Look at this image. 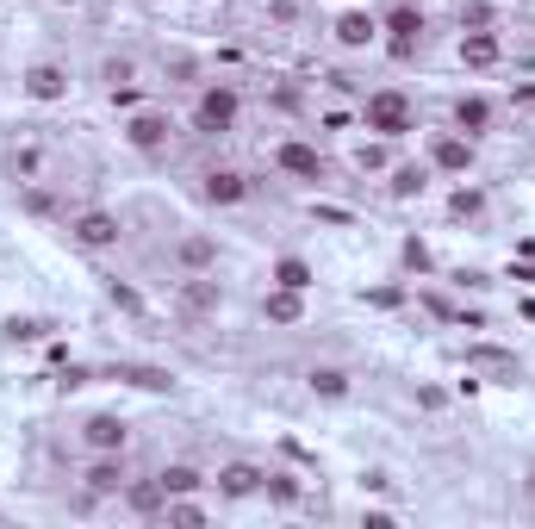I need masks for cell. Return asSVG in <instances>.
<instances>
[{
	"label": "cell",
	"instance_id": "obj_25",
	"mask_svg": "<svg viewBox=\"0 0 535 529\" xmlns=\"http://www.w3.org/2000/svg\"><path fill=\"white\" fill-rule=\"evenodd\" d=\"M312 393L318 399H349V374L343 368H312Z\"/></svg>",
	"mask_w": 535,
	"mask_h": 529
},
{
	"label": "cell",
	"instance_id": "obj_33",
	"mask_svg": "<svg viewBox=\"0 0 535 529\" xmlns=\"http://www.w3.org/2000/svg\"><path fill=\"white\" fill-rule=\"evenodd\" d=\"M517 100H523V106H535V88H517Z\"/></svg>",
	"mask_w": 535,
	"mask_h": 529
},
{
	"label": "cell",
	"instance_id": "obj_29",
	"mask_svg": "<svg viewBox=\"0 0 535 529\" xmlns=\"http://www.w3.org/2000/svg\"><path fill=\"white\" fill-rule=\"evenodd\" d=\"M162 517H168V523H200V517H206V505H187V498H168V505H162Z\"/></svg>",
	"mask_w": 535,
	"mask_h": 529
},
{
	"label": "cell",
	"instance_id": "obj_32",
	"mask_svg": "<svg viewBox=\"0 0 535 529\" xmlns=\"http://www.w3.org/2000/svg\"><path fill=\"white\" fill-rule=\"evenodd\" d=\"M106 81H112V88H125V81H131V63L119 57V63H106Z\"/></svg>",
	"mask_w": 535,
	"mask_h": 529
},
{
	"label": "cell",
	"instance_id": "obj_1",
	"mask_svg": "<svg viewBox=\"0 0 535 529\" xmlns=\"http://www.w3.org/2000/svg\"><path fill=\"white\" fill-rule=\"evenodd\" d=\"M237 119H243V94L231 88V81H206L200 100H193V131L224 137V131H237Z\"/></svg>",
	"mask_w": 535,
	"mask_h": 529
},
{
	"label": "cell",
	"instance_id": "obj_31",
	"mask_svg": "<svg viewBox=\"0 0 535 529\" xmlns=\"http://www.w3.org/2000/svg\"><path fill=\"white\" fill-rule=\"evenodd\" d=\"M405 268H417V274H430V249H424V243H417V237L405 243Z\"/></svg>",
	"mask_w": 535,
	"mask_h": 529
},
{
	"label": "cell",
	"instance_id": "obj_27",
	"mask_svg": "<svg viewBox=\"0 0 535 529\" xmlns=\"http://www.w3.org/2000/svg\"><path fill=\"white\" fill-rule=\"evenodd\" d=\"M262 492L274 498V505H299V480H293V473H268Z\"/></svg>",
	"mask_w": 535,
	"mask_h": 529
},
{
	"label": "cell",
	"instance_id": "obj_5",
	"mask_svg": "<svg viewBox=\"0 0 535 529\" xmlns=\"http://www.w3.org/2000/svg\"><path fill=\"white\" fill-rule=\"evenodd\" d=\"M69 237H75L81 249H119L125 231H119V218H112V212L94 206V212H75V218H69Z\"/></svg>",
	"mask_w": 535,
	"mask_h": 529
},
{
	"label": "cell",
	"instance_id": "obj_15",
	"mask_svg": "<svg viewBox=\"0 0 535 529\" xmlns=\"http://www.w3.org/2000/svg\"><path fill=\"white\" fill-rule=\"evenodd\" d=\"M330 32H336V44H343V50H368V44L380 38V19H374V13H361V7H349L343 19L330 25Z\"/></svg>",
	"mask_w": 535,
	"mask_h": 529
},
{
	"label": "cell",
	"instance_id": "obj_2",
	"mask_svg": "<svg viewBox=\"0 0 535 529\" xmlns=\"http://www.w3.org/2000/svg\"><path fill=\"white\" fill-rule=\"evenodd\" d=\"M361 125L392 144V137H405V131L417 125V113H411V100H405L399 88H374L368 100H361Z\"/></svg>",
	"mask_w": 535,
	"mask_h": 529
},
{
	"label": "cell",
	"instance_id": "obj_12",
	"mask_svg": "<svg viewBox=\"0 0 535 529\" xmlns=\"http://www.w3.org/2000/svg\"><path fill=\"white\" fill-rule=\"evenodd\" d=\"M461 63H467V69H498V63H504V38L492 32V25H480V32H461Z\"/></svg>",
	"mask_w": 535,
	"mask_h": 529
},
{
	"label": "cell",
	"instance_id": "obj_28",
	"mask_svg": "<svg viewBox=\"0 0 535 529\" xmlns=\"http://www.w3.org/2000/svg\"><path fill=\"white\" fill-rule=\"evenodd\" d=\"M38 337H44L38 318H7V343H38Z\"/></svg>",
	"mask_w": 535,
	"mask_h": 529
},
{
	"label": "cell",
	"instance_id": "obj_26",
	"mask_svg": "<svg viewBox=\"0 0 535 529\" xmlns=\"http://www.w3.org/2000/svg\"><path fill=\"white\" fill-rule=\"evenodd\" d=\"M119 380H131V386H144V393H168V386H175V380H168L162 368H119Z\"/></svg>",
	"mask_w": 535,
	"mask_h": 529
},
{
	"label": "cell",
	"instance_id": "obj_22",
	"mask_svg": "<svg viewBox=\"0 0 535 529\" xmlns=\"http://www.w3.org/2000/svg\"><path fill=\"white\" fill-rule=\"evenodd\" d=\"M486 212V187H455V193H448V218H480Z\"/></svg>",
	"mask_w": 535,
	"mask_h": 529
},
{
	"label": "cell",
	"instance_id": "obj_6",
	"mask_svg": "<svg viewBox=\"0 0 535 529\" xmlns=\"http://www.w3.org/2000/svg\"><path fill=\"white\" fill-rule=\"evenodd\" d=\"M81 442H88L94 455H125L131 430H125V417H119V411H94L88 424H81Z\"/></svg>",
	"mask_w": 535,
	"mask_h": 529
},
{
	"label": "cell",
	"instance_id": "obj_13",
	"mask_svg": "<svg viewBox=\"0 0 535 529\" xmlns=\"http://www.w3.org/2000/svg\"><path fill=\"white\" fill-rule=\"evenodd\" d=\"M262 480H268V473L256 461H231V467H218V498H256Z\"/></svg>",
	"mask_w": 535,
	"mask_h": 529
},
{
	"label": "cell",
	"instance_id": "obj_4",
	"mask_svg": "<svg viewBox=\"0 0 535 529\" xmlns=\"http://www.w3.org/2000/svg\"><path fill=\"white\" fill-rule=\"evenodd\" d=\"M274 169L293 175V181H324V156H318V144H305V137H280Z\"/></svg>",
	"mask_w": 535,
	"mask_h": 529
},
{
	"label": "cell",
	"instance_id": "obj_11",
	"mask_svg": "<svg viewBox=\"0 0 535 529\" xmlns=\"http://www.w3.org/2000/svg\"><path fill=\"white\" fill-rule=\"evenodd\" d=\"M81 480H88V492H94V498H119V492H125V480H131V473H125V455H94Z\"/></svg>",
	"mask_w": 535,
	"mask_h": 529
},
{
	"label": "cell",
	"instance_id": "obj_24",
	"mask_svg": "<svg viewBox=\"0 0 535 529\" xmlns=\"http://www.w3.org/2000/svg\"><path fill=\"white\" fill-rule=\"evenodd\" d=\"M467 361H473V368H498V374H511V380H517V355H511V349L480 343V349H467Z\"/></svg>",
	"mask_w": 535,
	"mask_h": 529
},
{
	"label": "cell",
	"instance_id": "obj_3",
	"mask_svg": "<svg viewBox=\"0 0 535 529\" xmlns=\"http://www.w3.org/2000/svg\"><path fill=\"white\" fill-rule=\"evenodd\" d=\"M380 32H386V50L399 63H411L417 57V44H424V7H411V0H399L386 19H380Z\"/></svg>",
	"mask_w": 535,
	"mask_h": 529
},
{
	"label": "cell",
	"instance_id": "obj_7",
	"mask_svg": "<svg viewBox=\"0 0 535 529\" xmlns=\"http://www.w3.org/2000/svg\"><path fill=\"white\" fill-rule=\"evenodd\" d=\"M430 169H442V175H473V137H461V131H442L436 144H430Z\"/></svg>",
	"mask_w": 535,
	"mask_h": 529
},
{
	"label": "cell",
	"instance_id": "obj_8",
	"mask_svg": "<svg viewBox=\"0 0 535 529\" xmlns=\"http://www.w3.org/2000/svg\"><path fill=\"white\" fill-rule=\"evenodd\" d=\"M168 137H175V125H168L162 113H137V119L125 125V144H131L137 156H162V150H168Z\"/></svg>",
	"mask_w": 535,
	"mask_h": 529
},
{
	"label": "cell",
	"instance_id": "obj_19",
	"mask_svg": "<svg viewBox=\"0 0 535 529\" xmlns=\"http://www.w3.org/2000/svg\"><path fill=\"white\" fill-rule=\"evenodd\" d=\"M125 505H131L137 517H162L168 492H162V480H125Z\"/></svg>",
	"mask_w": 535,
	"mask_h": 529
},
{
	"label": "cell",
	"instance_id": "obj_23",
	"mask_svg": "<svg viewBox=\"0 0 535 529\" xmlns=\"http://www.w3.org/2000/svg\"><path fill=\"white\" fill-rule=\"evenodd\" d=\"M156 480H162V492H168V498H187V492H200V473H193L187 461H175V467H162Z\"/></svg>",
	"mask_w": 535,
	"mask_h": 529
},
{
	"label": "cell",
	"instance_id": "obj_9",
	"mask_svg": "<svg viewBox=\"0 0 535 529\" xmlns=\"http://www.w3.org/2000/svg\"><path fill=\"white\" fill-rule=\"evenodd\" d=\"M25 94H32L38 106L69 100V69L63 63H32V69H25Z\"/></svg>",
	"mask_w": 535,
	"mask_h": 529
},
{
	"label": "cell",
	"instance_id": "obj_21",
	"mask_svg": "<svg viewBox=\"0 0 535 529\" xmlns=\"http://www.w3.org/2000/svg\"><path fill=\"white\" fill-rule=\"evenodd\" d=\"M312 281H318V274H312V262H305V256H280V262H274V287L312 293Z\"/></svg>",
	"mask_w": 535,
	"mask_h": 529
},
{
	"label": "cell",
	"instance_id": "obj_17",
	"mask_svg": "<svg viewBox=\"0 0 535 529\" xmlns=\"http://www.w3.org/2000/svg\"><path fill=\"white\" fill-rule=\"evenodd\" d=\"M424 187H430V169H424V162H399V169L386 175V193H392V200H424Z\"/></svg>",
	"mask_w": 535,
	"mask_h": 529
},
{
	"label": "cell",
	"instance_id": "obj_16",
	"mask_svg": "<svg viewBox=\"0 0 535 529\" xmlns=\"http://www.w3.org/2000/svg\"><path fill=\"white\" fill-rule=\"evenodd\" d=\"M455 131H461V137H486V131H492V100L461 94V100H455Z\"/></svg>",
	"mask_w": 535,
	"mask_h": 529
},
{
	"label": "cell",
	"instance_id": "obj_30",
	"mask_svg": "<svg viewBox=\"0 0 535 529\" xmlns=\"http://www.w3.org/2000/svg\"><path fill=\"white\" fill-rule=\"evenodd\" d=\"M355 169H386V137L380 144H355Z\"/></svg>",
	"mask_w": 535,
	"mask_h": 529
},
{
	"label": "cell",
	"instance_id": "obj_20",
	"mask_svg": "<svg viewBox=\"0 0 535 529\" xmlns=\"http://www.w3.org/2000/svg\"><path fill=\"white\" fill-rule=\"evenodd\" d=\"M175 256H181V268H187V274H212V262H218V243L193 231V237H181V249H175Z\"/></svg>",
	"mask_w": 535,
	"mask_h": 529
},
{
	"label": "cell",
	"instance_id": "obj_10",
	"mask_svg": "<svg viewBox=\"0 0 535 529\" xmlns=\"http://www.w3.org/2000/svg\"><path fill=\"white\" fill-rule=\"evenodd\" d=\"M218 305H224V287L212 281V274H187L181 281V312L187 318H212Z\"/></svg>",
	"mask_w": 535,
	"mask_h": 529
},
{
	"label": "cell",
	"instance_id": "obj_14",
	"mask_svg": "<svg viewBox=\"0 0 535 529\" xmlns=\"http://www.w3.org/2000/svg\"><path fill=\"white\" fill-rule=\"evenodd\" d=\"M200 193H206L212 206H243L249 200V175L243 169H206V187Z\"/></svg>",
	"mask_w": 535,
	"mask_h": 529
},
{
	"label": "cell",
	"instance_id": "obj_18",
	"mask_svg": "<svg viewBox=\"0 0 535 529\" xmlns=\"http://www.w3.org/2000/svg\"><path fill=\"white\" fill-rule=\"evenodd\" d=\"M262 318H268V324H299V318H305V293H299V287H274V293L262 299Z\"/></svg>",
	"mask_w": 535,
	"mask_h": 529
}]
</instances>
